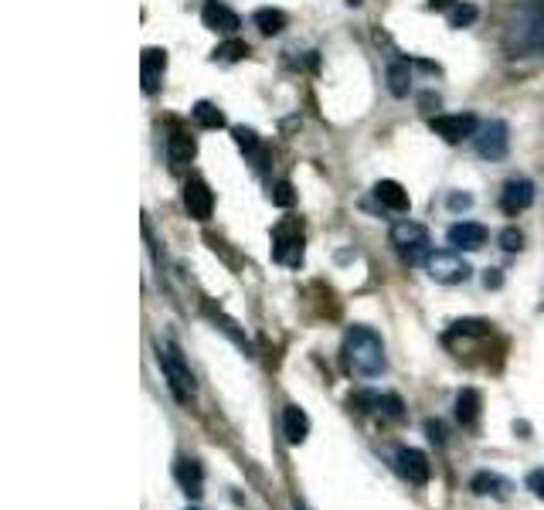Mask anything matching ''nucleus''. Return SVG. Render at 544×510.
Masks as SVG:
<instances>
[{
    "label": "nucleus",
    "instance_id": "19",
    "mask_svg": "<svg viewBox=\"0 0 544 510\" xmlns=\"http://www.w3.org/2000/svg\"><path fill=\"white\" fill-rule=\"evenodd\" d=\"M283 432H286V442H293V446H300L310 436V419L300 405L283 408Z\"/></svg>",
    "mask_w": 544,
    "mask_h": 510
},
{
    "label": "nucleus",
    "instance_id": "26",
    "mask_svg": "<svg viewBox=\"0 0 544 510\" xmlns=\"http://www.w3.org/2000/svg\"><path fill=\"white\" fill-rule=\"evenodd\" d=\"M245 55H249V45H245V41H238V38H228L225 45L215 48V62H228V65H232V62H242Z\"/></svg>",
    "mask_w": 544,
    "mask_h": 510
},
{
    "label": "nucleus",
    "instance_id": "6",
    "mask_svg": "<svg viewBox=\"0 0 544 510\" xmlns=\"http://www.w3.org/2000/svg\"><path fill=\"white\" fill-rule=\"evenodd\" d=\"M391 245L405 255L408 262H425L429 259V232L419 221H398L391 228Z\"/></svg>",
    "mask_w": 544,
    "mask_h": 510
},
{
    "label": "nucleus",
    "instance_id": "17",
    "mask_svg": "<svg viewBox=\"0 0 544 510\" xmlns=\"http://www.w3.org/2000/svg\"><path fill=\"white\" fill-rule=\"evenodd\" d=\"M374 198L385 204L388 211H398V215H405L408 208H412L408 191L398 184V181H378V184H374Z\"/></svg>",
    "mask_w": 544,
    "mask_h": 510
},
{
    "label": "nucleus",
    "instance_id": "31",
    "mask_svg": "<svg viewBox=\"0 0 544 510\" xmlns=\"http://www.w3.org/2000/svg\"><path fill=\"white\" fill-rule=\"evenodd\" d=\"M500 249H504V252H521V249H524V235H521L517 228H504V232H500Z\"/></svg>",
    "mask_w": 544,
    "mask_h": 510
},
{
    "label": "nucleus",
    "instance_id": "37",
    "mask_svg": "<svg viewBox=\"0 0 544 510\" xmlns=\"http://www.w3.org/2000/svg\"><path fill=\"white\" fill-rule=\"evenodd\" d=\"M347 4H351V7H357V4H361V0H347Z\"/></svg>",
    "mask_w": 544,
    "mask_h": 510
},
{
    "label": "nucleus",
    "instance_id": "38",
    "mask_svg": "<svg viewBox=\"0 0 544 510\" xmlns=\"http://www.w3.org/2000/svg\"><path fill=\"white\" fill-rule=\"evenodd\" d=\"M187 510H191V507H187Z\"/></svg>",
    "mask_w": 544,
    "mask_h": 510
},
{
    "label": "nucleus",
    "instance_id": "35",
    "mask_svg": "<svg viewBox=\"0 0 544 510\" xmlns=\"http://www.w3.org/2000/svg\"><path fill=\"white\" fill-rule=\"evenodd\" d=\"M500 283H504V279H500V269H487V276H483V286L497 289Z\"/></svg>",
    "mask_w": 544,
    "mask_h": 510
},
{
    "label": "nucleus",
    "instance_id": "11",
    "mask_svg": "<svg viewBox=\"0 0 544 510\" xmlns=\"http://www.w3.org/2000/svg\"><path fill=\"white\" fill-rule=\"evenodd\" d=\"M534 204V184L524 181V177H514L504 184V194H500V211L504 215H521Z\"/></svg>",
    "mask_w": 544,
    "mask_h": 510
},
{
    "label": "nucleus",
    "instance_id": "4",
    "mask_svg": "<svg viewBox=\"0 0 544 510\" xmlns=\"http://www.w3.org/2000/svg\"><path fill=\"white\" fill-rule=\"evenodd\" d=\"M303 252H306V238H303V221L300 218H286L272 228V259L279 266H289V269H300L303 266Z\"/></svg>",
    "mask_w": 544,
    "mask_h": 510
},
{
    "label": "nucleus",
    "instance_id": "5",
    "mask_svg": "<svg viewBox=\"0 0 544 510\" xmlns=\"http://www.w3.org/2000/svg\"><path fill=\"white\" fill-rule=\"evenodd\" d=\"M425 269L429 276L442 283V286H456V283H466L470 279V262L459 255V249H442V252H429L425 259Z\"/></svg>",
    "mask_w": 544,
    "mask_h": 510
},
{
    "label": "nucleus",
    "instance_id": "30",
    "mask_svg": "<svg viewBox=\"0 0 544 510\" xmlns=\"http://www.w3.org/2000/svg\"><path fill=\"white\" fill-rule=\"evenodd\" d=\"M378 415L402 419V415H405V412H402V398H398V395H381V398H378Z\"/></svg>",
    "mask_w": 544,
    "mask_h": 510
},
{
    "label": "nucleus",
    "instance_id": "34",
    "mask_svg": "<svg viewBox=\"0 0 544 510\" xmlns=\"http://www.w3.org/2000/svg\"><path fill=\"white\" fill-rule=\"evenodd\" d=\"M470 204H473V198H470V194H449V211H466V208H470Z\"/></svg>",
    "mask_w": 544,
    "mask_h": 510
},
{
    "label": "nucleus",
    "instance_id": "36",
    "mask_svg": "<svg viewBox=\"0 0 544 510\" xmlns=\"http://www.w3.org/2000/svg\"><path fill=\"white\" fill-rule=\"evenodd\" d=\"M429 7H432V11H449L453 0H429Z\"/></svg>",
    "mask_w": 544,
    "mask_h": 510
},
{
    "label": "nucleus",
    "instance_id": "2",
    "mask_svg": "<svg viewBox=\"0 0 544 510\" xmlns=\"http://www.w3.org/2000/svg\"><path fill=\"white\" fill-rule=\"evenodd\" d=\"M344 364L357 378H378L388 368L385 344H381V337L374 334L371 327H351L347 330V337H344Z\"/></svg>",
    "mask_w": 544,
    "mask_h": 510
},
{
    "label": "nucleus",
    "instance_id": "1",
    "mask_svg": "<svg viewBox=\"0 0 544 510\" xmlns=\"http://www.w3.org/2000/svg\"><path fill=\"white\" fill-rule=\"evenodd\" d=\"M504 45L514 58L544 51V0H521L507 17Z\"/></svg>",
    "mask_w": 544,
    "mask_h": 510
},
{
    "label": "nucleus",
    "instance_id": "18",
    "mask_svg": "<svg viewBox=\"0 0 544 510\" xmlns=\"http://www.w3.org/2000/svg\"><path fill=\"white\" fill-rule=\"evenodd\" d=\"M194 153H198V143H194V136L184 133V130H174L167 140V157L174 167H187L191 160H194Z\"/></svg>",
    "mask_w": 544,
    "mask_h": 510
},
{
    "label": "nucleus",
    "instance_id": "3",
    "mask_svg": "<svg viewBox=\"0 0 544 510\" xmlns=\"http://www.w3.org/2000/svg\"><path fill=\"white\" fill-rule=\"evenodd\" d=\"M157 357H160V368H164V378H167L174 398L187 405V402L194 398V374H191V368H187L184 354L177 351V344L160 340V344H157Z\"/></svg>",
    "mask_w": 544,
    "mask_h": 510
},
{
    "label": "nucleus",
    "instance_id": "24",
    "mask_svg": "<svg viewBox=\"0 0 544 510\" xmlns=\"http://www.w3.org/2000/svg\"><path fill=\"white\" fill-rule=\"evenodd\" d=\"M204 313H208V317H211V320L218 323L221 330H225V334H228V337L235 340L238 347H242V351H245V354H249V351H252V347H249V340H245V334H242V330H238V323L232 320V317H225V313H221V310H215V303H204Z\"/></svg>",
    "mask_w": 544,
    "mask_h": 510
},
{
    "label": "nucleus",
    "instance_id": "27",
    "mask_svg": "<svg viewBox=\"0 0 544 510\" xmlns=\"http://www.w3.org/2000/svg\"><path fill=\"white\" fill-rule=\"evenodd\" d=\"M480 11H476V4H456L453 11H449V28H470Z\"/></svg>",
    "mask_w": 544,
    "mask_h": 510
},
{
    "label": "nucleus",
    "instance_id": "32",
    "mask_svg": "<svg viewBox=\"0 0 544 510\" xmlns=\"http://www.w3.org/2000/svg\"><path fill=\"white\" fill-rule=\"evenodd\" d=\"M527 490L544 500V470H534V473H527Z\"/></svg>",
    "mask_w": 544,
    "mask_h": 510
},
{
    "label": "nucleus",
    "instance_id": "10",
    "mask_svg": "<svg viewBox=\"0 0 544 510\" xmlns=\"http://www.w3.org/2000/svg\"><path fill=\"white\" fill-rule=\"evenodd\" d=\"M184 208L187 215L194 221H208L211 218V211H215V194H211V187L204 184V181H187L184 184Z\"/></svg>",
    "mask_w": 544,
    "mask_h": 510
},
{
    "label": "nucleus",
    "instance_id": "7",
    "mask_svg": "<svg viewBox=\"0 0 544 510\" xmlns=\"http://www.w3.org/2000/svg\"><path fill=\"white\" fill-rule=\"evenodd\" d=\"M473 143H476V153H480L483 160H504L510 150L507 123H504V119H487V123H480Z\"/></svg>",
    "mask_w": 544,
    "mask_h": 510
},
{
    "label": "nucleus",
    "instance_id": "15",
    "mask_svg": "<svg viewBox=\"0 0 544 510\" xmlns=\"http://www.w3.org/2000/svg\"><path fill=\"white\" fill-rule=\"evenodd\" d=\"M164 68H167V55H164V48L143 51V58H140V72H143V92H147V96H153V92L160 89Z\"/></svg>",
    "mask_w": 544,
    "mask_h": 510
},
{
    "label": "nucleus",
    "instance_id": "8",
    "mask_svg": "<svg viewBox=\"0 0 544 510\" xmlns=\"http://www.w3.org/2000/svg\"><path fill=\"white\" fill-rule=\"evenodd\" d=\"M429 130L442 136L446 143H463V140H473L480 123H476L473 113H453V116H432L429 119Z\"/></svg>",
    "mask_w": 544,
    "mask_h": 510
},
{
    "label": "nucleus",
    "instance_id": "25",
    "mask_svg": "<svg viewBox=\"0 0 544 510\" xmlns=\"http://www.w3.org/2000/svg\"><path fill=\"white\" fill-rule=\"evenodd\" d=\"M388 89H391V96H408V89H412L408 62H391L388 65Z\"/></svg>",
    "mask_w": 544,
    "mask_h": 510
},
{
    "label": "nucleus",
    "instance_id": "12",
    "mask_svg": "<svg viewBox=\"0 0 544 510\" xmlns=\"http://www.w3.org/2000/svg\"><path fill=\"white\" fill-rule=\"evenodd\" d=\"M201 21L208 31H218V34H235L238 24H242L235 11H232L228 4H221V0H204Z\"/></svg>",
    "mask_w": 544,
    "mask_h": 510
},
{
    "label": "nucleus",
    "instance_id": "28",
    "mask_svg": "<svg viewBox=\"0 0 544 510\" xmlns=\"http://www.w3.org/2000/svg\"><path fill=\"white\" fill-rule=\"evenodd\" d=\"M463 334V337H487L490 334V320H456L453 323V337Z\"/></svg>",
    "mask_w": 544,
    "mask_h": 510
},
{
    "label": "nucleus",
    "instance_id": "21",
    "mask_svg": "<svg viewBox=\"0 0 544 510\" xmlns=\"http://www.w3.org/2000/svg\"><path fill=\"white\" fill-rule=\"evenodd\" d=\"M480 408H483V398L476 388H463L456 395V419L463 425H473L480 419Z\"/></svg>",
    "mask_w": 544,
    "mask_h": 510
},
{
    "label": "nucleus",
    "instance_id": "13",
    "mask_svg": "<svg viewBox=\"0 0 544 510\" xmlns=\"http://www.w3.org/2000/svg\"><path fill=\"white\" fill-rule=\"evenodd\" d=\"M446 238H449V245H453V249L476 252V249H483V242H487V228H483V225H476V221H456Z\"/></svg>",
    "mask_w": 544,
    "mask_h": 510
},
{
    "label": "nucleus",
    "instance_id": "14",
    "mask_svg": "<svg viewBox=\"0 0 544 510\" xmlns=\"http://www.w3.org/2000/svg\"><path fill=\"white\" fill-rule=\"evenodd\" d=\"M232 136H235L238 150L245 153L249 160H252L255 170H266V164H269V150L262 147V140H259V133L255 130H249V126H232Z\"/></svg>",
    "mask_w": 544,
    "mask_h": 510
},
{
    "label": "nucleus",
    "instance_id": "29",
    "mask_svg": "<svg viewBox=\"0 0 544 510\" xmlns=\"http://www.w3.org/2000/svg\"><path fill=\"white\" fill-rule=\"evenodd\" d=\"M272 204H279V208H293V201H296V194H293V184L289 181H276L269 191Z\"/></svg>",
    "mask_w": 544,
    "mask_h": 510
},
{
    "label": "nucleus",
    "instance_id": "33",
    "mask_svg": "<svg viewBox=\"0 0 544 510\" xmlns=\"http://www.w3.org/2000/svg\"><path fill=\"white\" fill-rule=\"evenodd\" d=\"M425 432H429V439L432 442H446V425L442 422H436V419H429V422H425Z\"/></svg>",
    "mask_w": 544,
    "mask_h": 510
},
{
    "label": "nucleus",
    "instance_id": "20",
    "mask_svg": "<svg viewBox=\"0 0 544 510\" xmlns=\"http://www.w3.org/2000/svg\"><path fill=\"white\" fill-rule=\"evenodd\" d=\"M470 490L480 493V497H507L510 493V480H504L500 473H490V470H483V473H476L470 480Z\"/></svg>",
    "mask_w": 544,
    "mask_h": 510
},
{
    "label": "nucleus",
    "instance_id": "16",
    "mask_svg": "<svg viewBox=\"0 0 544 510\" xmlns=\"http://www.w3.org/2000/svg\"><path fill=\"white\" fill-rule=\"evenodd\" d=\"M174 480L181 483L187 497H201L204 493V470L198 459H177L174 463Z\"/></svg>",
    "mask_w": 544,
    "mask_h": 510
},
{
    "label": "nucleus",
    "instance_id": "9",
    "mask_svg": "<svg viewBox=\"0 0 544 510\" xmlns=\"http://www.w3.org/2000/svg\"><path fill=\"white\" fill-rule=\"evenodd\" d=\"M395 470L405 476L408 483H415V487H425L429 476H432L429 456H425L422 449H398V453H395Z\"/></svg>",
    "mask_w": 544,
    "mask_h": 510
},
{
    "label": "nucleus",
    "instance_id": "22",
    "mask_svg": "<svg viewBox=\"0 0 544 510\" xmlns=\"http://www.w3.org/2000/svg\"><path fill=\"white\" fill-rule=\"evenodd\" d=\"M252 21H255V28L266 34V38H276V34H283V31H286V24H289L286 14H283V11H272V7H262V11H255Z\"/></svg>",
    "mask_w": 544,
    "mask_h": 510
},
{
    "label": "nucleus",
    "instance_id": "23",
    "mask_svg": "<svg viewBox=\"0 0 544 510\" xmlns=\"http://www.w3.org/2000/svg\"><path fill=\"white\" fill-rule=\"evenodd\" d=\"M191 116H194V123L198 126H204V130H221L225 126V113H221L215 102H194V109H191Z\"/></svg>",
    "mask_w": 544,
    "mask_h": 510
}]
</instances>
